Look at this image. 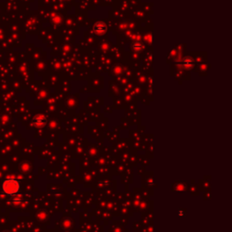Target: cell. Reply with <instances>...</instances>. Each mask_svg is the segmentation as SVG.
Instances as JSON below:
<instances>
[{
	"instance_id": "cell-1",
	"label": "cell",
	"mask_w": 232,
	"mask_h": 232,
	"mask_svg": "<svg viewBox=\"0 0 232 232\" xmlns=\"http://www.w3.org/2000/svg\"><path fill=\"white\" fill-rule=\"evenodd\" d=\"M1 189L7 196H15L20 191V182L15 178H6L2 182Z\"/></svg>"
},
{
	"instance_id": "cell-2",
	"label": "cell",
	"mask_w": 232,
	"mask_h": 232,
	"mask_svg": "<svg viewBox=\"0 0 232 232\" xmlns=\"http://www.w3.org/2000/svg\"><path fill=\"white\" fill-rule=\"evenodd\" d=\"M33 122H34V125H37V126H42L43 124H44V122H46V119H44L43 116H37V117L34 118Z\"/></svg>"
}]
</instances>
